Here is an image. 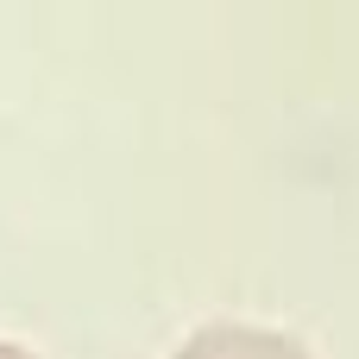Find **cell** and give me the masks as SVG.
I'll list each match as a JSON object with an SVG mask.
<instances>
[{"label": "cell", "mask_w": 359, "mask_h": 359, "mask_svg": "<svg viewBox=\"0 0 359 359\" xmlns=\"http://www.w3.org/2000/svg\"><path fill=\"white\" fill-rule=\"evenodd\" d=\"M0 359H32V353H25V347H6V341H0Z\"/></svg>", "instance_id": "obj_2"}, {"label": "cell", "mask_w": 359, "mask_h": 359, "mask_svg": "<svg viewBox=\"0 0 359 359\" xmlns=\"http://www.w3.org/2000/svg\"><path fill=\"white\" fill-rule=\"evenodd\" d=\"M177 359H309L290 334L278 328H246V322H215L202 334H189Z\"/></svg>", "instance_id": "obj_1"}]
</instances>
